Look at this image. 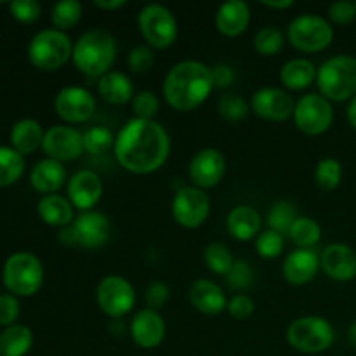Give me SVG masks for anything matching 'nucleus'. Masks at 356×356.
Returning a JSON list of instances; mask_svg holds the SVG:
<instances>
[{
    "instance_id": "nucleus-30",
    "label": "nucleus",
    "mask_w": 356,
    "mask_h": 356,
    "mask_svg": "<svg viewBox=\"0 0 356 356\" xmlns=\"http://www.w3.org/2000/svg\"><path fill=\"white\" fill-rule=\"evenodd\" d=\"M31 346L33 332L23 323H14L0 332V356H24Z\"/></svg>"
},
{
    "instance_id": "nucleus-42",
    "label": "nucleus",
    "mask_w": 356,
    "mask_h": 356,
    "mask_svg": "<svg viewBox=\"0 0 356 356\" xmlns=\"http://www.w3.org/2000/svg\"><path fill=\"white\" fill-rule=\"evenodd\" d=\"M254 278H256V273L250 263L236 259L229 273L226 275V284L232 291H247L254 284Z\"/></svg>"
},
{
    "instance_id": "nucleus-31",
    "label": "nucleus",
    "mask_w": 356,
    "mask_h": 356,
    "mask_svg": "<svg viewBox=\"0 0 356 356\" xmlns=\"http://www.w3.org/2000/svg\"><path fill=\"white\" fill-rule=\"evenodd\" d=\"M287 236L298 249H313L322 238V228L308 216H299L289 229Z\"/></svg>"
},
{
    "instance_id": "nucleus-1",
    "label": "nucleus",
    "mask_w": 356,
    "mask_h": 356,
    "mask_svg": "<svg viewBox=\"0 0 356 356\" xmlns=\"http://www.w3.org/2000/svg\"><path fill=\"white\" fill-rule=\"evenodd\" d=\"M113 155L125 170L148 176L156 172L169 159V132L156 120L131 118L115 136Z\"/></svg>"
},
{
    "instance_id": "nucleus-34",
    "label": "nucleus",
    "mask_w": 356,
    "mask_h": 356,
    "mask_svg": "<svg viewBox=\"0 0 356 356\" xmlns=\"http://www.w3.org/2000/svg\"><path fill=\"white\" fill-rule=\"evenodd\" d=\"M298 218V209H296V205L292 202L278 200L277 204L271 205L270 212H268V229H273V232L285 236Z\"/></svg>"
},
{
    "instance_id": "nucleus-27",
    "label": "nucleus",
    "mask_w": 356,
    "mask_h": 356,
    "mask_svg": "<svg viewBox=\"0 0 356 356\" xmlns=\"http://www.w3.org/2000/svg\"><path fill=\"white\" fill-rule=\"evenodd\" d=\"M38 218L49 226L66 228L75 221V209L63 195H44L37 204Z\"/></svg>"
},
{
    "instance_id": "nucleus-8",
    "label": "nucleus",
    "mask_w": 356,
    "mask_h": 356,
    "mask_svg": "<svg viewBox=\"0 0 356 356\" xmlns=\"http://www.w3.org/2000/svg\"><path fill=\"white\" fill-rule=\"evenodd\" d=\"M289 346L305 355H318L329 350L334 344L336 334H334L332 323L320 315H306L296 318L287 327Z\"/></svg>"
},
{
    "instance_id": "nucleus-13",
    "label": "nucleus",
    "mask_w": 356,
    "mask_h": 356,
    "mask_svg": "<svg viewBox=\"0 0 356 356\" xmlns=\"http://www.w3.org/2000/svg\"><path fill=\"white\" fill-rule=\"evenodd\" d=\"M172 218L186 229H197L207 221L211 214V200L204 190L195 186H183L172 198Z\"/></svg>"
},
{
    "instance_id": "nucleus-39",
    "label": "nucleus",
    "mask_w": 356,
    "mask_h": 356,
    "mask_svg": "<svg viewBox=\"0 0 356 356\" xmlns=\"http://www.w3.org/2000/svg\"><path fill=\"white\" fill-rule=\"evenodd\" d=\"M249 110L250 104L242 96H235V94H226L218 103L219 117L225 118L229 124H238V122L245 120Z\"/></svg>"
},
{
    "instance_id": "nucleus-54",
    "label": "nucleus",
    "mask_w": 356,
    "mask_h": 356,
    "mask_svg": "<svg viewBox=\"0 0 356 356\" xmlns=\"http://www.w3.org/2000/svg\"><path fill=\"white\" fill-rule=\"evenodd\" d=\"M355 6H356V2H355Z\"/></svg>"
},
{
    "instance_id": "nucleus-52",
    "label": "nucleus",
    "mask_w": 356,
    "mask_h": 356,
    "mask_svg": "<svg viewBox=\"0 0 356 356\" xmlns=\"http://www.w3.org/2000/svg\"><path fill=\"white\" fill-rule=\"evenodd\" d=\"M346 118H348V124L356 131V96L353 99L348 101V108H346Z\"/></svg>"
},
{
    "instance_id": "nucleus-40",
    "label": "nucleus",
    "mask_w": 356,
    "mask_h": 356,
    "mask_svg": "<svg viewBox=\"0 0 356 356\" xmlns=\"http://www.w3.org/2000/svg\"><path fill=\"white\" fill-rule=\"evenodd\" d=\"M285 249V238L273 229H264L256 238V252L263 259H277Z\"/></svg>"
},
{
    "instance_id": "nucleus-32",
    "label": "nucleus",
    "mask_w": 356,
    "mask_h": 356,
    "mask_svg": "<svg viewBox=\"0 0 356 356\" xmlns=\"http://www.w3.org/2000/svg\"><path fill=\"white\" fill-rule=\"evenodd\" d=\"M235 261L236 259L233 257L232 250L226 243L212 242L204 249L205 266L209 268V271L219 275V277H226L233 268V264H235Z\"/></svg>"
},
{
    "instance_id": "nucleus-4",
    "label": "nucleus",
    "mask_w": 356,
    "mask_h": 356,
    "mask_svg": "<svg viewBox=\"0 0 356 356\" xmlns=\"http://www.w3.org/2000/svg\"><path fill=\"white\" fill-rule=\"evenodd\" d=\"M316 87L330 103H344L356 96V58L337 54L325 59L316 72Z\"/></svg>"
},
{
    "instance_id": "nucleus-6",
    "label": "nucleus",
    "mask_w": 356,
    "mask_h": 356,
    "mask_svg": "<svg viewBox=\"0 0 356 356\" xmlns=\"http://www.w3.org/2000/svg\"><path fill=\"white\" fill-rule=\"evenodd\" d=\"M59 242L66 247L97 250L110 242L111 222L103 212L86 211L75 216V221L59 229Z\"/></svg>"
},
{
    "instance_id": "nucleus-21",
    "label": "nucleus",
    "mask_w": 356,
    "mask_h": 356,
    "mask_svg": "<svg viewBox=\"0 0 356 356\" xmlns=\"http://www.w3.org/2000/svg\"><path fill=\"white\" fill-rule=\"evenodd\" d=\"M320 270V256L313 249H296L285 257L282 275L285 282L296 287L309 284Z\"/></svg>"
},
{
    "instance_id": "nucleus-43",
    "label": "nucleus",
    "mask_w": 356,
    "mask_h": 356,
    "mask_svg": "<svg viewBox=\"0 0 356 356\" xmlns=\"http://www.w3.org/2000/svg\"><path fill=\"white\" fill-rule=\"evenodd\" d=\"M155 65V54L148 45H136L127 54V68L136 75H143Z\"/></svg>"
},
{
    "instance_id": "nucleus-50",
    "label": "nucleus",
    "mask_w": 356,
    "mask_h": 356,
    "mask_svg": "<svg viewBox=\"0 0 356 356\" xmlns=\"http://www.w3.org/2000/svg\"><path fill=\"white\" fill-rule=\"evenodd\" d=\"M94 6L97 9H103V10H117L120 7H125V0H94Z\"/></svg>"
},
{
    "instance_id": "nucleus-23",
    "label": "nucleus",
    "mask_w": 356,
    "mask_h": 356,
    "mask_svg": "<svg viewBox=\"0 0 356 356\" xmlns=\"http://www.w3.org/2000/svg\"><path fill=\"white\" fill-rule=\"evenodd\" d=\"M263 219L261 214L250 205H236L228 212L226 218V229L229 236L238 242H249V240L257 238L263 232Z\"/></svg>"
},
{
    "instance_id": "nucleus-36",
    "label": "nucleus",
    "mask_w": 356,
    "mask_h": 356,
    "mask_svg": "<svg viewBox=\"0 0 356 356\" xmlns=\"http://www.w3.org/2000/svg\"><path fill=\"white\" fill-rule=\"evenodd\" d=\"M83 138V149L86 153L94 156H103L106 153L113 152L115 146V136L110 129L101 127V125H94V127L87 129L82 134Z\"/></svg>"
},
{
    "instance_id": "nucleus-25",
    "label": "nucleus",
    "mask_w": 356,
    "mask_h": 356,
    "mask_svg": "<svg viewBox=\"0 0 356 356\" xmlns=\"http://www.w3.org/2000/svg\"><path fill=\"white\" fill-rule=\"evenodd\" d=\"M97 94L104 103L120 106V104H127L134 99L136 90L129 75L111 70L97 80Z\"/></svg>"
},
{
    "instance_id": "nucleus-41",
    "label": "nucleus",
    "mask_w": 356,
    "mask_h": 356,
    "mask_svg": "<svg viewBox=\"0 0 356 356\" xmlns=\"http://www.w3.org/2000/svg\"><path fill=\"white\" fill-rule=\"evenodd\" d=\"M132 113L134 118H143V120H155L156 113L160 110V99L152 90H141L131 101Z\"/></svg>"
},
{
    "instance_id": "nucleus-3",
    "label": "nucleus",
    "mask_w": 356,
    "mask_h": 356,
    "mask_svg": "<svg viewBox=\"0 0 356 356\" xmlns=\"http://www.w3.org/2000/svg\"><path fill=\"white\" fill-rule=\"evenodd\" d=\"M117 54V38L110 31L96 28L80 35L73 44L72 63L87 79L99 80L104 73L111 72Z\"/></svg>"
},
{
    "instance_id": "nucleus-44",
    "label": "nucleus",
    "mask_w": 356,
    "mask_h": 356,
    "mask_svg": "<svg viewBox=\"0 0 356 356\" xmlns=\"http://www.w3.org/2000/svg\"><path fill=\"white\" fill-rule=\"evenodd\" d=\"M10 14L19 23H33L40 17L42 6L37 0H14L9 6Z\"/></svg>"
},
{
    "instance_id": "nucleus-46",
    "label": "nucleus",
    "mask_w": 356,
    "mask_h": 356,
    "mask_svg": "<svg viewBox=\"0 0 356 356\" xmlns=\"http://www.w3.org/2000/svg\"><path fill=\"white\" fill-rule=\"evenodd\" d=\"M254 309H256V306H254L252 298L247 294H235L232 299H228V306H226L228 315L235 320L250 318Z\"/></svg>"
},
{
    "instance_id": "nucleus-14",
    "label": "nucleus",
    "mask_w": 356,
    "mask_h": 356,
    "mask_svg": "<svg viewBox=\"0 0 356 356\" xmlns=\"http://www.w3.org/2000/svg\"><path fill=\"white\" fill-rule=\"evenodd\" d=\"M54 110L66 124H86L96 113V97L86 87H63L54 97Z\"/></svg>"
},
{
    "instance_id": "nucleus-47",
    "label": "nucleus",
    "mask_w": 356,
    "mask_h": 356,
    "mask_svg": "<svg viewBox=\"0 0 356 356\" xmlns=\"http://www.w3.org/2000/svg\"><path fill=\"white\" fill-rule=\"evenodd\" d=\"M327 14H329V19L332 21L334 24H350L356 19V6L355 2H346V0H341V2L330 3L329 9H327Z\"/></svg>"
},
{
    "instance_id": "nucleus-17",
    "label": "nucleus",
    "mask_w": 356,
    "mask_h": 356,
    "mask_svg": "<svg viewBox=\"0 0 356 356\" xmlns=\"http://www.w3.org/2000/svg\"><path fill=\"white\" fill-rule=\"evenodd\" d=\"M226 172V159L218 148H204L191 159L188 177L198 190L218 186Z\"/></svg>"
},
{
    "instance_id": "nucleus-35",
    "label": "nucleus",
    "mask_w": 356,
    "mask_h": 356,
    "mask_svg": "<svg viewBox=\"0 0 356 356\" xmlns=\"http://www.w3.org/2000/svg\"><path fill=\"white\" fill-rule=\"evenodd\" d=\"M82 19V3L76 0H63L52 6L51 9V23L56 30L65 31L72 30Z\"/></svg>"
},
{
    "instance_id": "nucleus-11",
    "label": "nucleus",
    "mask_w": 356,
    "mask_h": 356,
    "mask_svg": "<svg viewBox=\"0 0 356 356\" xmlns=\"http://www.w3.org/2000/svg\"><path fill=\"white\" fill-rule=\"evenodd\" d=\"M296 127L306 136H320L330 129L334 122V108L329 99L318 92L305 94L296 101L294 115Z\"/></svg>"
},
{
    "instance_id": "nucleus-10",
    "label": "nucleus",
    "mask_w": 356,
    "mask_h": 356,
    "mask_svg": "<svg viewBox=\"0 0 356 356\" xmlns=\"http://www.w3.org/2000/svg\"><path fill=\"white\" fill-rule=\"evenodd\" d=\"M138 26L148 47L159 51L169 49L179 33L176 16L160 3H148L139 10Z\"/></svg>"
},
{
    "instance_id": "nucleus-20",
    "label": "nucleus",
    "mask_w": 356,
    "mask_h": 356,
    "mask_svg": "<svg viewBox=\"0 0 356 356\" xmlns=\"http://www.w3.org/2000/svg\"><path fill=\"white\" fill-rule=\"evenodd\" d=\"M320 268L334 282L356 278V252L346 243H330L320 254Z\"/></svg>"
},
{
    "instance_id": "nucleus-51",
    "label": "nucleus",
    "mask_w": 356,
    "mask_h": 356,
    "mask_svg": "<svg viewBox=\"0 0 356 356\" xmlns=\"http://www.w3.org/2000/svg\"><path fill=\"white\" fill-rule=\"evenodd\" d=\"M261 6L268 7V9L284 10V9H289V7L294 6V2H292V0H282V2H273V0H263V2H261Z\"/></svg>"
},
{
    "instance_id": "nucleus-18",
    "label": "nucleus",
    "mask_w": 356,
    "mask_h": 356,
    "mask_svg": "<svg viewBox=\"0 0 356 356\" xmlns=\"http://www.w3.org/2000/svg\"><path fill=\"white\" fill-rule=\"evenodd\" d=\"M103 181L94 170L83 169L73 174L66 186V195H68L70 204L73 209H79L80 212L94 211L103 197Z\"/></svg>"
},
{
    "instance_id": "nucleus-28",
    "label": "nucleus",
    "mask_w": 356,
    "mask_h": 356,
    "mask_svg": "<svg viewBox=\"0 0 356 356\" xmlns=\"http://www.w3.org/2000/svg\"><path fill=\"white\" fill-rule=\"evenodd\" d=\"M44 134V129L35 118L17 120L10 129V148L16 149L23 156L30 155L35 149L42 148Z\"/></svg>"
},
{
    "instance_id": "nucleus-38",
    "label": "nucleus",
    "mask_w": 356,
    "mask_h": 356,
    "mask_svg": "<svg viewBox=\"0 0 356 356\" xmlns=\"http://www.w3.org/2000/svg\"><path fill=\"white\" fill-rule=\"evenodd\" d=\"M285 35L282 30L275 26L261 28L256 35H254V49L259 52L261 56H275L284 49Z\"/></svg>"
},
{
    "instance_id": "nucleus-48",
    "label": "nucleus",
    "mask_w": 356,
    "mask_h": 356,
    "mask_svg": "<svg viewBox=\"0 0 356 356\" xmlns=\"http://www.w3.org/2000/svg\"><path fill=\"white\" fill-rule=\"evenodd\" d=\"M21 308L19 301H17L16 296L9 294H0V327H10L16 323L17 316H19Z\"/></svg>"
},
{
    "instance_id": "nucleus-29",
    "label": "nucleus",
    "mask_w": 356,
    "mask_h": 356,
    "mask_svg": "<svg viewBox=\"0 0 356 356\" xmlns=\"http://www.w3.org/2000/svg\"><path fill=\"white\" fill-rule=\"evenodd\" d=\"M318 68L306 58H296L285 63L280 70V82L285 90H305L316 82Z\"/></svg>"
},
{
    "instance_id": "nucleus-33",
    "label": "nucleus",
    "mask_w": 356,
    "mask_h": 356,
    "mask_svg": "<svg viewBox=\"0 0 356 356\" xmlns=\"http://www.w3.org/2000/svg\"><path fill=\"white\" fill-rule=\"evenodd\" d=\"M24 172V156L9 146H0V188L10 186Z\"/></svg>"
},
{
    "instance_id": "nucleus-7",
    "label": "nucleus",
    "mask_w": 356,
    "mask_h": 356,
    "mask_svg": "<svg viewBox=\"0 0 356 356\" xmlns=\"http://www.w3.org/2000/svg\"><path fill=\"white\" fill-rule=\"evenodd\" d=\"M2 282L9 294L30 298L37 294L44 284V264L31 252L13 254L3 264Z\"/></svg>"
},
{
    "instance_id": "nucleus-5",
    "label": "nucleus",
    "mask_w": 356,
    "mask_h": 356,
    "mask_svg": "<svg viewBox=\"0 0 356 356\" xmlns=\"http://www.w3.org/2000/svg\"><path fill=\"white\" fill-rule=\"evenodd\" d=\"M31 65L42 72H56L72 61L73 42L65 31L56 28L40 30L33 35L26 49Z\"/></svg>"
},
{
    "instance_id": "nucleus-22",
    "label": "nucleus",
    "mask_w": 356,
    "mask_h": 356,
    "mask_svg": "<svg viewBox=\"0 0 356 356\" xmlns=\"http://www.w3.org/2000/svg\"><path fill=\"white\" fill-rule=\"evenodd\" d=\"M188 299L197 312L207 316L221 315L228 306V299H226L222 289L216 282L207 280V278H198L191 284Z\"/></svg>"
},
{
    "instance_id": "nucleus-19",
    "label": "nucleus",
    "mask_w": 356,
    "mask_h": 356,
    "mask_svg": "<svg viewBox=\"0 0 356 356\" xmlns=\"http://www.w3.org/2000/svg\"><path fill=\"white\" fill-rule=\"evenodd\" d=\"M129 334H131L134 344H138L143 350H155L163 343L167 334L165 322L162 315L153 309H139L131 320L129 325Z\"/></svg>"
},
{
    "instance_id": "nucleus-37",
    "label": "nucleus",
    "mask_w": 356,
    "mask_h": 356,
    "mask_svg": "<svg viewBox=\"0 0 356 356\" xmlns=\"http://www.w3.org/2000/svg\"><path fill=\"white\" fill-rule=\"evenodd\" d=\"M343 181V165L339 160L327 156L315 167V183L322 191H334Z\"/></svg>"
},
{
    "instance_id": "nucleus-2",
    "label": "nucleus",
    "mask_w": 356,
    "mask_h": 356,
    "mask_svg": "<svg viewBox=\"0 0 356 356\" xmlns=\"http://www.w3.org/2000/svg\"><path fill=\"white\" fill-rule=\"evenodd\" d=\"M214 90L212 70L204 63L186 59L176 63L163 79L162 94L165 103L176 111H193L207 101Z\"/></svg>"
},
{
    "instance_id": "nucleus-53",
    "label": "nucleus",
    "mask_w": 356,
    "mask_h": 356,
    "mask_svg": "<svg viewBox=\"0 0 356 356\" xmlns=\"http://www.w3.org/2000/svg\"><path fill=\"white\" fill-rule=\"evenodd\" d=\"M348 343H350V346L353 350H356V320L351 323L350 329H348Z\"/></svg>"
},
{
    "instance_id": "nucleus-45",
    "label": "nucleus",
    "mask_w": 356,
    "mask_h": 356,
    "mask_svg": "<svg viewBox=\"0 0 356 356\" xmlns=\"http://www.w3.org/2000/svg\"><path fill=\"white\" fill-rule=\"evenodd\" d=\"M170 299V289L169 285L163 284V282H152L148 287L145 289V305L148 309L153 312H159L163 306L169 302Z\"/></svg>"
},
{
    "instance_id": "nucleus-26",
    "label": "nucleus",
    "mask_w": 356,
    "mask_h": 356,
    "mask_svg": "<svg viewBox=\"0 0 356 356\" xmlns=\"http://www.w3.org/2000/svg\"><path fill=\"white\" fill-rule=\"evenodd\" d=\"M66 181V169L56 160L44 159L35 163L30 174V184L42 195H54L63 188Z\"/></svg>"
},
{
    "instance_id": "nucleus-15",
    "label": "nucleus",
    "mask_w": 356,
    "mask_h": 356,
    "mask_svg": "<svg viewBox=\"0 0 356 356\" xmlns=\"http://www.w3.org/2000/svg\"><path fill=\"white\" fill-rule=\"evenodd\" d=\"M42 149L47 159L56 160V162H73L86 152L82 132L76 131L72 125H52L45 131Z\"/></svg>"
},
{
    "instance_id": "nucleus-49",
    "label": "nucleus",
    "mask_w": 356,
    "mask_h": 356,
    "mask_svg": "<svg viewBox=\"0 0 356 356\" xmlns=\"http://www.w3.org/2000/svg\"><path fill=\"white\" fill-rule=\"evenodd\" d=\"M212 70V82H214V89H226L235 80V70L229 65H216Z\"/></svg>"
},
{
    "instance_id": "nucleus-12",
    "label": "nucleus",
    "mask_w": 356,
    "mask_h": 356,
    "mask_svg": "<svg viewBox=\"0 0 356 356\" xmlns=\"http://www.w3.org/2000/svg\"><path fill=\"white\" fill-rule=\"evenodd\" d=\"M96 302L108 318L120 320L134 308L136 291L127 278L120 275H108L97 284Z\"/></svg>"
},
{
    "instance_id": "nucleus-9",
    "label": "nucleus",
    "mask_w": 356,
    "mask_h": 356,
    "mask_svg": "<svg viewBox=\"0 0 356 356\" xmlns=\"http://www.w3.org/2000/svg\"><path fill=\"white\" fill-rule=\"evenodd\" d=\"M287 40L299 52L315 54L332 44L334 28L325 17L316 14H302L294 17L287 28Z\"/></svg>"
},
{
    "instance_id": "nucleus-16",
    "label": "nucleus",
    "mask_w": 356,
    "mask_h": 356,
    "mask_svg": "<svg viewBox=\"0 0 356 356\" xmlns=\"http://www.w3.org/2000/svg\"><path fill=\"white\" fill-rule=\"evenodd\" d=\"M296 101L280 87H263L250 97V111L268 122H285L294 115Z\"/></svg>"
},
{
    "instance_id": "nucleus-24",
    "label": "nucleus",
    "mask_w": 356,
    "mask_h": 356,
    "mask_svg": "<svg viewBox=\"0 0 356 356\" xmlns=\"http://www.w3.org/2000/svg\"><path fill=\"white\" fill-rule=\"evenodd\" d=\"M250 24V9L242 0H229L216 13V30L228 38L242 35Z\"/></svg>"
}]
</instances>
